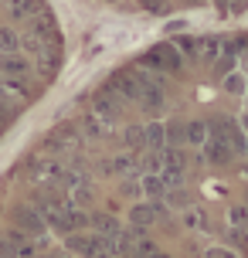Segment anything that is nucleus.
<instances>
[{
	"label": "nucleus",
	"instance_id": "f257e3e1",
	"mask_svg": "<svg viewBox=\"0 0 248 258\" xmlns=\"http://www.w3.org/2000/svg\"><path fill=\"white\" fill-rule=\"evenodd\" d=\"M75 126L61 258H248V44H183L105 82Z\"/></svg>",
	"mask_w": 248,
	"mask_h": 258
}]
</instances>
